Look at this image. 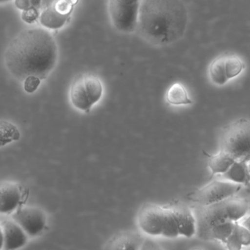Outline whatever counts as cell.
Here are the masks:
<instances>
[{
    "label": "cell",
    "instance_id": "cell-16",
    "mask_svg": "<svg viewBox=\"0 0 250 250\" xmlns=\"http://www.w3.org/2000/svg\"><path fill=\"white\" fill-rule=\"evenodd\" d=\"M165 98L166 102L170 105L179 106L192 104V101L188 97L185 87L179 83H174L169 87Z\"/></svg>",
    "mask_w": 250,
    "mask_h": 250
},
{
    "label": "cell",
    "instance_id": "cell-27",
    "mask_svg": "<svg viewBox=\"0 0 250 250\" xmlns=\"http://www.w3.org/2000/svg\"><path fill=\"white\" fill-rule=\"evenodd\" d=\"M200 250V249H194V250Z\"/></svg>",
    "mask_w": 250,
    "mask_h": 250
},
{
    "label": "cell",
    "instance_id": "cell-12",
    "mask_svg": "<svg viewBox=\"0 0 250 250\" xmlns=\"http://www.w3.org/2000/svg\"><path fill=\"white\" fill-rule=\"evenodd\" d=\"M144 238L134 231H124L114 235L104 250H140Z\"/></svg>",
    "mask_w": 250,
    "mask_h": 250
},
{
    "label": "cell",
    "instance_id": "cell-6",
    "mask_svg": "<svg viewBox=\"0 0 250 250\" xmlns=\"http://www.w3.org/2000/svg\"><path fill=\"white\" fill-rule=\"evenodd\" d=\"M241 188L242 186L239 184L215 180L205 187L190 192L187 195V199L200 206H210L233 197Z\"/></svg>",
    "mask_w": 250,
    "mask_h": 250
},
{
    "label": "cell",
    "instance_id": "cell-23",
    "mask_svg": "<svg viewBox=\"0 0 250 250\" xmlns=\"http://www.w3.org/2000/svg\"><path fill=\"white\" fill-rule=\"evenodd\" d=\"M228 250H242V244L240 242L239 240L234 235L232 232V235H229L226 241L224 243Z\"/></svg>",
    "mask_w": 250,
    "mask_h": 250
},
{
    "label": "cell",
    "instance_id": "cell-3",
    "mask_svg": "<svg viewBox=\"0 0 250 250\" xmlns=\"http://www.w3.org/2000/svg\"><path fill=\"white\" fill-rule=\"evenodd\" d=\"M138 225L142 231L151 236L167 238L180 236L178 221L172 205H144L139 211Z\"/></svg>",
    "mask_w": 250,
    "mask_h": 250
},
{
    "label": "cell",
    "instance_id": "cell-13",
    "mask_svg": "<svg viewBox=\"0 0 250 250\" xmlns=\"http://www.w3.org/2000/svg\"><path fill=\"white\" fill-rule=\"evenodd\" d=\"M178 220L180 236L191 238L196 234V220L191 209L183 204L172 205Z\"/></svg>",
    "mask_w": 250,
    "mask_h": 250
},
{
    "label": "cell",
    "instance_id": "cell-1",
    "mask_svg": "<svg viewBox=\"0 0 250 250\" xmlns=\"http://www.w3.org/2000/svg\"><path fill=\"white\" fill-rule=\"evenodd\" d=\"M59 49L53 35L34 27L20 32L10 42L4 54L10 74L24 83V90L33 93L55 70Z\"/></svg>",
    "mask_w": 250,
    "mask_h": 250
},
{
    "label": "cell",
    "instance_id": "cell-7",
    "mask_svg": "<svg viewBox=\"0 0 250 250\" xmlns=\"http://www.w3.org/2000/svg\"><path fill=\"white\" fill-rule=\"evenodd\" d=\"M140 5V1H109L108 10L114 28L123 33L136 32Z\"/></svg>",
    "mask_w": 250,
    "mask_h": 250
},
{
    "label": "cell",
    "instance_id": "cell-8",
    "mask_svg": "<svg viewBox=\"0 0 250 250\" xmlns=\"http://www.w3.org/2000/svg\"><path fill=\"white\" fill-rule=\"evenodd\" d=\"M78 1L59 0L49 2L39 16V21L46 30H61L70 22Z\"/></svg>",
    "mask_w": 250,
    "mask_h": 250
},
{
    "label": "cell",
    "instance_id": "cell-19",
    "mask_svg": "<svg viewBox=\"0 0 250 250\" xmlns=\"http://www.w3.org/2000/svg\"><path fill=\"white\" fill-rule=\"evenodd\" d=\"M225 57L222 56L215 59L209 68V76L213 84L222 86L228 83L225 65Z\"/></svg>",
    "mask_w": 250,
    "mask_h": 250
},
{
    "label": "cell",
    "instance_id": "cell-18",
    "mask_svg": "<svg viewBox=\"0 0 250 250\" xmlns=\"http://www.w3.org/2000/svg\"><path fill=\"white\" fill-rule=\"evenodd\" d=\"M236 223L228 221L216 225L209 231L205 241H219L224 244L227 238L232 235Z\"/></svg>",
    "mask_w": 250,
    "mask_h": 250
},
{
    "label": "cell",
    "instance_id": "cell-11",
    "mask_svg": "<svg viewBox=\"0 0 250 250\" xmlns=\"http://www.w3.org/2000/svg\"><path fill=\"white\" fill-rule=\"evenodd\" d=\"M3 232V250H19L27 245L29 236L12 219L0 221Z\"/></svg>",
    "mask_w": 250,
    "mask_h": 250
},
{
    "label": "cell",
    "instance_id": "cell-14",
    "mask_svg": "<svg viewBox=\"0 0 250 250\" xmlns=\"http://www.w3.org/2000/svg\"><path fill=\"white\" fill-rule=\"evenodd\" d=\"M249 161H235L225 173L222 175L225 181L239 185L249 186L250 184V170Z\"/></svg>",
    "mask_w": 250,
    "mask_h": 250
},
{
    "label": "cell",
    "instance_id": "cell-2",
    "mask_svg": "<svg viewBox=\"0 0 250 250\" xmlns=\"http://www.w3.org/2000/svg\"><path fill=\"white\" fill-rule=\"evenodd\" d=\"M188 11L179 0H145L140 2L136 32L154 46H167L184 36Z\"/></svg>",
    "mask_w": 250,
    "mask_h": 250
},
{
    "label": "cell",
    "instance_id": "cell-22",
    "mask_svg": "<svg viewBox=\"0 0 250 250\" xmlns=\"http://www.w3.org/2000/svg\"><path fill=\"white\" fill-rule=\"evenodd\" d=\"M43 2L41 1H16L15 5L17 8L22 11L33 8H41Z\"/></svg>",
    "mask_w": 250,
    "mask_h": 250
},
{
    "label": "cell",
    "instance_id": "cell-26",
    "mask_svg": "<svg viewBox=\"0 0 250 250\" xmlns=\"http://www.w3.org/2000/svg\"><path fill=\"white\" fill-rule=\"evenodd\" d=\"M4 247V239L3 232H2V228L0 224V250H3Z\"/></svg>",
    "mask_w": 250,
    "mask_h": 250
},
{
    "label": "cell",
    "instance_id": "cell-24",
    "mask_svg": "<svg viewBox=\"0 0 250 250\" xmlns=\"http://www.w3.org/2000/svg\"><path fill=\"white\" fill-rule=\"evenodd\" d=\"M39 9L40 8H33V9L23 11L22 15H21L22 20L27 23L34 22L38 18H39V16H40L39 12Z\"/></svg>",
    "mask_w": 250,
    "mask_h": 250
},
{
    "label": "cell",
    "instance_id": "cell-10",
    "mask_svg": "<svg viewBox=\"0 0 250 250\" xmlns=\"http://www.w3.org/2000/svg\"><path fill=\"white\" fill-rule=\"evenodd\" d=\"M24 199L22 187L15 181L0 182V215L13 214Z\"/></svg>",
    "mask_w": 250,
    "mask_h": 250
},
{
    "label": "cell",
    "instance_id": "cell-21",
    "mask_svg": "<svg viewBox=\"0 0 250 250\" xmlns=\"http://www.w3.org/2000/svg\"><path fill=\"white\" fill-rule=\"evenodd\" d=\"M233 234L239 240L241 244L244 247H247L250 244V232L248 228L240 225L237 222L234 228Z\"/></svg>",
    "mask_w": 250,
    "mask_h": 250
},
{
    "label": "cell",
    "instance_id": "cell-15",
    "mask_svg": "<svg viewBox=\"0 0 250 250\" xmlns=\"http://www.w3.org/2000/svg\"><path fill=\"white\" fill-rule=\"evenodd\" d=\"M205 154L208 158V167L211 171L212 176L217 174L223 175L235 162L232 156L222 150L217 154L209 155L207 153Z\"/></svg>",
    "mask_w": 250,
    "mask_h": 250
},
{
    "label": "cell",
    "instance_id": "cell-9",
    "mask_svg": "<svg viewBox=\"0 0 250 250\" xmlns=\"http://www.w3.org/2000/svg\"><path fill=\"white\" fill-rule=\"evenodd\" d=\"M15 221L29 237H36L44 231L47 216L42 209L33 206H21L12 214Z\"/></svg>",
    "mask_w": 250,
    "mask_h": 250
},
{
    "label": "cell",
    "instance_id": "cell-25",
    "mask_svg": "<svg viewBox=\"0 0 250 250\" xmlns=\"http://www.w3.org/2000/svg\"><path fill=\"white\" fill-rule=\"evenodd\" d=\"M140 250H163V249L153 239L144 238Z\"/></svg>",
    "mask_w": 250,
    "mask_h": 250
},
{
    "label": "cell",
    "instance_id": "cell-4",
    "mask_svg": "<svg viewBox=\"0 0 250 250\" xmlns=\"http://www.w3.org/2000/svg\"><path fill=\"white\" fill-rule=\"evenodd\" d=\"M250 121L244 118L227 125L221 136L220 150L235 161L250 160Z\"/></svg>",
    "mask_w": 250,
    "mask_h": 250
},
{
    "label": "cell",
    "instance_id": "cell-20",
    "mask_svg": "<svg viewBox=\"0 0 250 250\" xmlns=\"http://www.w3.org/2000/svg\"><path fill=\"white\" fill-rule=\"evenodd\" d=\"M225 65L227 78L228 80L239 75L244 68L242 61L235 55L225 57Z\"/></svg>",
    "mask_w": 250,
    "mask_h": 250
},
{
    "label": "cell",
    "instance_id": "cell-5",
    "mask_svg": "<svg viewBox=\"0 0 250 250\" xmlns=\"http://www.w3.org/2000/svg\"><path fill=\"white\" fill-rule=\"evenodd\" d=\"M103 85L97 76L82 74L73 81L70 88L71 104L79 110L89 113L92 106L102 99Z\"/></svg>",
    "mask_w": 250,
    "mask_h": 250
},
{
    "label": "cell",
    "instance_id": "cell-17",
    "mask_svg": "<svg viewBox=\"0 0 250 250\" xmlns=\"http://www.w3.org/2000/svg\"><path fill=\"white\" fill-rule=\"evenodd\" d=\"M21 132L17 125L8 121H0V147L18 141Z\"/></svg>",
    "mask_w": 250,
    "mask_h": 250
}]
</instances>
